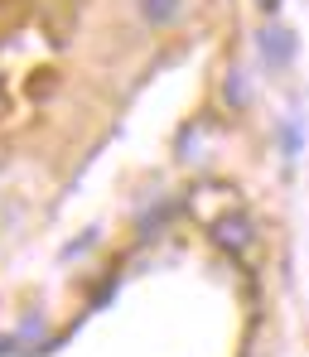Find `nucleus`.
<instances>
[{
    "instance_id": "39448f33",
    "label": "nucleus",
    "mask_w": 309,
    "mask_h": 357,
    "mask_svg": "<svg viewBox=\"0 0 309 357\" xmlns=\"http://www.w3.org/2000/svg\"><path fill=\"white\" fill-rule=\"evenodd\" d=\"M223 102H227L232 112H242L251 102V87H247V73H242V68H232V73L223 77Z\"/></svg>"
},
{
    "instance_id": "f03ea898",
    "label": "nucleus",
    "mask_w": 309,
    "mask_h": 357,
    "mask_svg": "<svg viewBox=\"0 0 309 357\" xmlns=\"http://www.w3.org/2000/svg\"><path fill=\"white\" fill-rule=\"evenodd\" d=\"M208 232H213V241H218L223 251H232V256H242L251 241H256V227H251L247 213H223V218H218Z\"/></svg>"
},
{
    "instance_id": "7ed1b4c3",
    "label": "nucleus",
    "mask_w": 309,
    "mask_h": 357,
    "mask_svg": "<svg viewBox=\"0 0 309 357\" xmlns=\"http://www.w3.org/2000/svg\"><path fill=\"white\" fill-rule=\"evenodd\" d=\"M135 15L145 29H169L184 15V0H135Z\"/></svg>"
},
{
    "instance_id": "f257e3e1",
    "label": "nucleus",
    "mask_w": 309,
    "mask_h": 357,
    "mask_svg": "<svg viewBox=\"0 0 309 357\" xmlns=\"http://www.w3.org/2000/svg\"><path fill=\"white\" fill-rule=\"evenodd\" d=\"M256 54H261V63H266L271 73H280V68L295 63L300 39H295V29H285V24H266V29L256 34Z\"/></svg>"
},
{
    "instance_id": "20e7f679",
    "label": "nucleus",
    "mask_w": 309,
    "mask_h": 357,
    "mask_svg": "<svg viewBox=\"0 0 309 357\" xmlns=\"http://www.w3.org/2000/svg\"><path fill=\"white\" fill-rule=\"evenodd\" d=\"M276 135H280V155H285V160H295V155L305 150V121L300 116H280Z\"/></svg>"
},
{
    "instance_id": "423d86ee",
    "label": "nucleus",
    "mask_w": 309,
    "mask_h": 357,
    "mask_svg": "<svg viewBox=\"0 0 309 357\" xmlns=\"http://www.w3.org/2000/svg\"><path fill=\"white\" fill-rule=\"evenodd\" d=\"M256 10H261V15H276V10H280V0H256Z\"/></svg>"
}]
</instances>
